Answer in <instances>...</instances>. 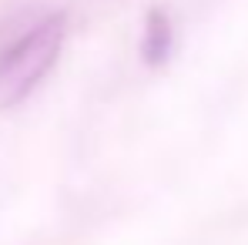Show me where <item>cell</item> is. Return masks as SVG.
Wrapping results in <instances>:
<instances>
[{
    "instance_id": "1",
    "label": "cell",
    "mask_w": 248,
    "mask_h": 245,
    "mask_svg": "<svg viewBox=\"0 0 248 245\" xmlns=\"http://www.w3.org/2000/svg\"><path fill=\"white\" fill-rule=\"evenodd\" d=\"M64 34H67L64 14H50L37 20L31 31H24L0 54V108L20 104L47 78V71L61 57Z\"/></svg>"
},
{
    "instance_id": "2",
    "label": "cell",
    "mask_w": 248,
    "mask_h": 245,
    "mask_svg": "<svg viewBox=\"0 0 248 245\" xmlns=\"http://www.w3.org/2000/svg\"><path fill=\"white\" fill-rule=\"evenodd\" d=\"M171 44H174V31H171V20L161 7L148 10L144 17V34H141V57L155 67V64H165L168 54H171Z\"/></svg>"
}]
</instances>
